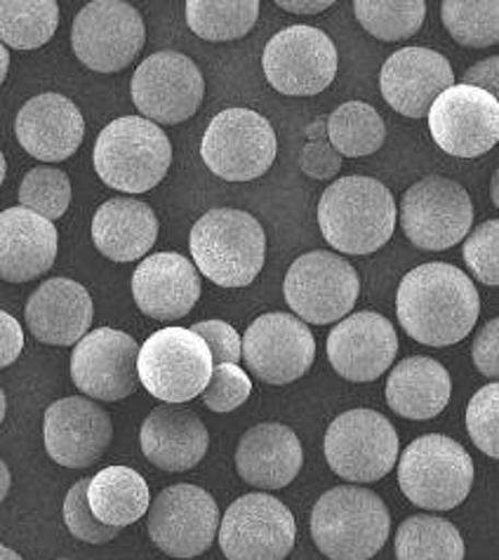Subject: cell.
I'll return each instance as SVG.
<instances>
[{
	"label": "cell",
	"mask_w": 499,
	"mask_h": 560,
	"mask_svg": "<svg viewBox=\"0 0 499 560\" xmlns=\"http://www.w3.org/2000/svg\"><path fill=\"white\" fill-rule=\"evenodd\" d=\"M304 450L290 427L257 424L247 429L236 447V471L247 486L259 490H283L300 476Z\"/></svg>",
	"instance_id": "obj_28"
},
{
	"label": "cell",
	"mask_w": 499,
	"mask_h": 560,
	"mask_svg": "<svg viewBox=\"0 0 499 560\" xmlns=\"http://www.w3.org/2000/svg\"><path fill=\"white\" fill-rule=\"evenodd\" d=\"M316 358V339L298 316L262 314L243 337V361L257 380L283 386L304 377Z\"/></svg>",
	"instance_id": "obj_17"
},
{
	"label": "cell",
	"mask_w": 499,
	"mask_h": 560,
	"mask_svg": "<svg viewBox=\"0 0 499 560\" xmlns=\"http://www.w3.org/2000/svg\"><path fill=\"white\" fill-rule=\"evenodd\" d=\"M20 147L43 163L67 161L83 144L85 120L81 108L59 92L31 97L14 118Z\"/></svg>",
	"instance_id": "obj_23"
},
{
	"label": "cell",
	"mask_w": 499,
	"mask_h": 560,
	"mask_svg": "<svg viewBox=\"0 0 499 560\" xmlns=\"http://www.w3.org/2000/svg\"><path fill=\"white\" fill-rule=\"evenodd\" d=\"M353 12L370 36L396 43L413 38L422 28L427 3L422 0H356Z\"/></svg>",
	"instance_id": "obj_36"
},
{
	"label": "cell",
	"mask_w": 499,
	"mask_h": 560,
	"mask_svg": "<svg viewBox=\"0 0 499 560\" xmlns=\"http://www.w3.org/2000/svg\"><path fill=\"white\" fill-rule=\"evenodd\" d=\"M71 206V182L59 167H34L22 179L20 208L45 217L48 222L59 220Z\"/></svg>",
	"instance_id": "obj_38"
},
{
	"label": "cell",
	"mask_w": 499,
	"mask_h": 560,
	"mask_svg": "<svg viewBox=\"0 0 499 560\" xmlns=\"http://www.w3.org/2000/svg\"><path fill=\"white\" fill-rule=\"evenodd\" d=\"M147 43L142 14L123 0H95L76 14L71 48L97 73H116L132 65Z\"/></svg>",
	"instance_id": "obj_13"
},
{
	"label": "cell",
	"mask_w": 499,
	"mask_h": 560,
	"mask_svg": "<svg viewBox=\"0 0 499 560\" xmlns=\"http://www.w3.org/2000/svg\"><path fill=\"white\" fill-rule=\"evenodd\" d=\"M132 298L153 320H179L200 298V273L179 253L151 255L135 269Z\"/></svg>",
	"instance_id": "obj_24"
},
{
	"label": "cell",
	"mask_w": 499,
	"mask_h": 560,
	"mask_svg": "<svg viewBox=\"0 0 499 560\" xmlns=\"http://www.w3.org/2000/svg\"><path fill=\"white\" fill-rule=\"evenodd\" d=\"M330 147L341 159H361L380 151L386 139V126L378 108L365 102H347L337 106L325 122Z\"/></svg>",
	"instance_id": "obj_32"
},
{
	"label": "cell",
	"mask_w": 499,
	"mask_h": 560,
	"mask_svg": "<svg viewBox=\"0 0 499 560\" xmlns=\"http://www.w3.org/2000/svg\"><path fill=\"white\" fill-rule=\"evenodd\" d=\"M24 318L28 332L43 345L71 347L88 335L95 306L81 283L71 278H50L28 298Z\"/></svg>",
	"instance_id": "obj_25"
},
{
	"label": "cell",
	"mask_w": 499,
	"mask_h": 560,
	"mask_svg": "<svg viewBox=\"0 0 499 560\" xmlns=\"http://www.w3.org/2000/svg\"><path fill=\"white\" fill-rule=\"evenodd\" d=\"M24 351V330L20 320L0 311V368L12 365Z\"/></svg>",
	"instance_id": "obj_46"
},
{
	"label": "cell",
	"mask_w": 499,
	"mask_h": 560,
	"mask_svg": "<svg viewBox=\"0 0 499 560\" xmlns=\"http://www.w3.org/2000/svg\"><path fill=\"white\" fill-rule=\"evenodd\" d=\"M253 394V380L239 365H214L206 392L200 394L202 406L217 415H227L241 408Z\"/></svg>",
	"instance_id": "obj_41"
},
{
	"label": "cell",
	"mask_w": 499,
	"mask_h": 560,
	"mask_svg": "<svg viewBox=\"0 0 499 560\" xmlns=\"http://www.w3.org/2000/svg\"><path fill=\"white\" fill-rule=\"evenodd\" d=\"M490 198H492V206L499 210V167L495 170L492 182H490Z\"/></svg>",
	"instance_id": "obj_51"
},
{
	"label": "cell",
	"mask_w": 499,
	"mask_h": 560,
	"mask_svg": "<svg viewBox=\"0 0 499 560\" xmlns=\"http://www.w3.org/2000/svg\"><path fill=\"white\" fill-rule=\"evenodd\" d=\"M302 173L311 179H333L341 170V155L323 137H311L302 149Z\"/></svg>",
	"instance_id": "obj_44"
},
{
	"label": "cell",
	"mask_w": 499,
	"mask_h": 560,
	"mask_svg": "<svg viewBox=\"0 0 499 560\" xmlns=\"http://www.w3.org/2000/svg\"><path fill=\"white\" fill-rule=\"evenodd\" d=\"M5 175H8V163H5V155H3V151H0V186H3Z\"/></svg>",
	"instance_id": "obj_53"
},
{
	"label": "cell",
	"mask_w": 499,
	"mask_h": 560,
	"mask_svg": "<svg viewBox=\"0 0 499 560\" xmlns=\"http://www.w3.org/2000/svg\"><path fill=\"white\" fill-rule=\"evenodd\" d=\"M455 85L450 61L429 48H403L384 61L380 90L384 102L405 118H427L433 102Z\"/></svg>",
	"instance_id": "obj_22"
},
{
	"label": "cell",
	"mask_w": 499,
	"mask_h": 560,
	"mask_svg": "<svg viewBox=\"0 0 499 560\" xmlns=\"http://www.w3.org/2000/svg\"><path fill=\"white\" fill-rule=\"evenodd\" d=\"M452 396L450 372L433 358L413 355L401 361L386 380V402L398 417L425 422L441 415Z\"/></svg>",
	"instance_id": "obj_30"
},
{
	"label": "cell",
	"mask_w": 499,
	"mask_h": 560,
	"mask_svg": "<svg viewBox=\"0 0 499 560\" xmlns=\"http://www.w3.org/2000/svg\"><path fill=\"white\" fill-rule=\"evenodd\" d=\"M396 560H464L455 525L436 516H410L396 530Z\"/></svg>",
	"instance_id": "obj_35"
},
{
	"label": "cell",
	"mask_w": 499,
	"mask_h": 560,
	"mask_svg": "<svg viewBox=\"0 0 499 560\" xmlns=\"http://www.w3.org/2000/svg\"><path fill=\"white\" fill-rule=\"evenodd\" d=\"M462 83L490 92L499 104V57H488L478 61V65H474L462 75Z\"/></svg>",
	"instance_id": "obj_47"
},
{
	"label": "cell",
	"mask_w": 499,
	"mask_h": 560,
	"mask_svg": "<svg viewBox=\"0 0 499 560\" xmlns=\"http://www.w3.org/2000/svg\"><path fill=\"white\" fill-rule=\"evenodd\" d=\"M472 358L483 377L499 380V316L490 318L476 335Z\"/></svg>",
	"instance_id": "obj_45"
},
{
	"label": "cell",
	"mask_w": 499,
	"mask_h": 560,
	"mask_svg": "<svg viewBox=\"0 0 499 560\" xmlns=\"http://www.w3.org/2000/svg\"><path fill=\"white\" fill-rule=\"evenodd\" d=\"M398 486L408 500L427 511L460 506L474 486V459L441 433H427L403 450Z\"/></svg>",
	"instance_id": "obj_6"
},
{
	"label": "cell",
	"mask_w": 499,
	"mask_h": 560,
	"mask_svg": "<svg viewBox=\"0 0 499 560\" xmlns=\"http://www.w3.org/2000/svg\"><path fill=\"white\" fill-rule=\"evenodd\" d=\"M10 483H12V478H10V469H8V464L0 459V502L5 500L8 497V492H10Z\"/></svg>",
	"instance_id": "obj_49"
},
{
	"label": "cell",
	"mask_w": 499,
	"mask_h": 560,
	"mask_svg": "<svg viewBox=\"0 0 499 560\" xmlns=\"http://www.w3.org/2000/svg\"><path fill=\"white\" fill-rule=\"evenodd\" d=\"M464 261L476 280L499 285V220L478 224L464 238Z\"/></svg>",
	"instance_id": "obj_42"
},
{
	"label": "cell",
	"mask_w": 499,
	"mask_h": 560,
	"mask_svg": "<svg viewBox=\"0 0 499 560\" xmlns=\"http://www.w3.org/2000/svg\"><path fill=\"white\" fill-rule=\"evenodd\" d=\"M198 273L220 288H245L267 261V233L253 214L217 208L200 217L189 236Z\"/></svg>",
	"instance_id": "obj_3"
},
{
	"label": "cell",
	"mask_w": 499,
	"mask_h": 560,
	"mask_svg": "<svg viewBox=\"0 0 499 560\" xmlns=\"http://www.w3.org/2000/svg\"><path fill=\"white\" fill-rule=\"evenodd\" d=\"M283 294L302 323L330 325L347 318L361 294V278L335 253L314 250L298 257L286 273Z\"/></svg>",
	"instance_id": "obj_11"
},
{
	"label": "cell",
	"mask_w": 499,
	"mask_h": 560,
	"mask_svg": "<svg viewBox=\"0 0 499 560\" xmlns=\"http://www.w3.org/2000/svg\"><path fill=\"white\" fill-rule=\"evenodd\" d=\"M333 5V0H276V8L292 14H321Z\"/></svg>",
	"instance_id": "obj_48"
},
{
	"label": "cell",
	"mask_w": 499,
	"mask_h": 560,
	"mask_svg": "<svg viewBox=\"0 0 499 560\" xmlns=\"http://www.w3.org/2000/svg\"><path fill=\"white\" fill-rule=\"evenodd\" d=\"M276 151L271 122L241 106L217 114L200 142L202 163L227 182L259 179L274 165Z\"/></svg>",
	"instance_id": "obj_9"
},
{
	"label": "cell",
	"mask_w": 499,
	"mask_h": 560,
	"mask_svg": "<svg viewBox=\"0 0 499 560\" xmlns=\"http://www.w3.org/2000/svg\"><path fill=\"white\" fill-rule=\"evenodd\" d=\"M441 20L464 48L483 50L499 43V0H445Z\"/></svg>",
	"instance_id": "obj_37"
},
{
	"label": "cell",
	"mask_w": 499,
	"mask_h": 560,
	"mask_svg": "<svg viewBox=\"0 0 499 560\" xmlns=\"http://www.w3.org/2000/svg\"><path fill=\"white\" fill-rule=\"evenodd\" d=\"M318 226L341 255L378 253L396 229L394 194L372 177H339L318 200Z\"/></svg>",
	"instance_id": "obj_2"
},
{
	"label": "cell",
	"mask_w": 499,
	"mask_h": 560,
	"mask_svg": "<svg viewBox=\"0 0 499 560\" xmlns=\"http://www.w3.org/2000/svg\"><path fill=\"white\" fill-rule=\"evenodd\" d=\"M43 439L53 462L67 469H85L112 445L114 422L95 400L69 396L45 410Z\"/></svg>",
	"instance_id": "obj_20"
},
{
	"label": "cell",
	"mask_w": 499,
	"mask_h": 560,
	"mask_svg": "<svg viewBox=\"0 0 499 560\" xmlns=\"http://www.w3.org/2000/svg\"><path fill=\"white\" fill-rule=\"evenodd\" d=\"M0 560H24L18 551H12V549H8L5 544H0Z\"/></svg>",
	"instance_id": "obj_52"
},
{
	"label": "cell",
	"mask_w": 499,
	"mask_h": 560,
	"mask_svg": "<svg viewBox=\"0 0 499 560\" xmlns=\"http://www.w3.org/2000/svg\"><path fill=\"white\" fill-rule=\"evenodd\" d=\"M427 118L433 142L457 159H478L499 142V104L480 88H448Z\"/></svg>",
	"instance_id": "obj_18"
},
{
	"label": "cell",
	"mask_w": 499,
	"mask_h": 560,
	"mask_svg": "<svg viewBox=\"0 0 499 560\" xmlns=\"http://www.w3.org/2000/svg\"><path fill=\"white\" fill-rule=\"evenodd\" d=\"M392 533V516L378 492L341 486L321 494L311 511V537L330 560H370Z\"/></svg>",
	"instance_id": "obj_4"
},
{
	"label": "cell",
	"mask_w": 499,
	"mask_h": 560,
	"mask_svg": "<svg viewBox=\"0 0 499 560\" xmlns=\"http://www.w3.org/2000/svg\"><path fill=\"white\" fill-rule=\"evenodd\" d=\"M8 69H10V52L3 43H0V85H3L5 75H8Z\"/></svg>",
	"instance_id": "obj_50"
},
{
	"label": "cell",
	"mask_w": 499,
	"mask_h": 560,
	"mask_svg": "<svg viewBox=\"0 0 499 560\" xmlns=\"http://www.w3.org/2000/svg\"><path fill=\"white\" fill-rule=\"evenodd\" d=\"M5 410H8V400H5L3 388H0V424H3V419H5Z\"/></svg>",
	"instance_id": "obj_54"
},
{
	"label": "cell",
	"mask_w": 499,
	"mask_h": 560,
	"mask_svg": "<svg viewBox=\"0 0 499 560\" xmlns=\"http://www.w3.org/2000/svg\"><path fill=\"white\" fill-rule=\"evenodd\" d=\"M59 233L53 222L26 208L0 212V280L28 283L53 269Z\"/></svg>",
	"instance_id": "obj_27"
},
{
	"label": "cell",
	"mask_w": 499,
	"mask_h": 560,
	"mask_svg": "<svg viewBox=\"0 0 499 560\" xmlns=\"http://www.w3.org/2000/svg\"><path fill=\"white\" fill-rule=\"evenodd\" d=\"M139 345L114 328H97L78 341L71 353V380L88 398L116 402L139 388Z\"/></svg>",
	"instance_id": "obj_19"
},
{
	"label": "cell",
	"mask_w": 499,
	"mask_h": 560,
	"mask_svg": "<svg viewBox=\"0 0 499 560\" xmlns=\"http://www.w3.org/2000/svg\"><path fill=\"white\" fill-rule=\"evenodd\" d=\"M189 330L206 341L210 353H212L214 365H224V363L239 365L243 361V337L233 330L229 323L212 318V320H202V323L192 325Z\"/></svg>",
	"instance_id": "obj_43"
},
{
	"label": "cell",
	"mask_w": 499,
	"mask_h": 560,
	"mask_svg": "<svg viewBox=\"0 0 499 560\" xmlns=\"http://www.w3.org/2000/svg\"><path fill=\"white\" fill-rule=\"evenodd\" d=\"M401 226L419 250H450L469 236L474 224V203L462 184L441 175H431L405 191Z\"/></svg>",
	"instance_id": "obj_10"
},
{
	"label": "cell",
	"mask_w": 499,
	"mask_h": 560,
	"mask_svg": "<svg viewBox=\"0 0 499 560\" xmlns=\"http://www.w3.org/2000/svg\"><path fill=\"white\" fill-rule=\"evenodd\" d=\"M217 537L227 560H286L294 549L298 525L283 502L253 492L227 509Z\"/></svg>",
	"instance_id": "obj_15"
},
{
	"label": "cell",
	"mask_w": 499,
	"mask_h": 560,
	"mask_svg": "<svg viewBox=\"0 0 499 560\" xmlns=\"http://www.w3.org/2000/svg\"><path fill=\"white\" fill-rule=\"evenodd\" d=\"M264 75L288 97H314L335 81L339 55L325 31L292 24L267 43L262 55Z\"/></svg>",
	"instance_id": "obj_12"
},
{
	"label": "cell",
	"mask_w": 499,
	"mask_h": 560,
	"mask_svg": "<svg viewBox=\"0 0 499 560\" xmlns=\"http://www.w3.org/2000/svg\"><path fill=\"white\" fill-rule=\"evenodd\" d=\"M139 445L155 469L182 474L192 471L208 455L210 433L189 408L161 406L144 419Z\"/></svg>",
	"instance_id": "obj_26"
},
{
	"label": "cell",
	"mask_w": 499,
	"mask_h": 560,
	"mask_svg": "<svg viewBox=\"0 0 499 560\" xmlns=\"http://www.w3.org/2000/svg\"><path fill=\"white\" fill-rule=\"evenodd\" d=\"M212 368L208 345L189 328L159 330L139 347V384L167 406L198 398L206 392Z\"/></svg>",
	"instance_id": "obj_7"
},
{
	"label": "cell",
	"mask_w": 499,
	"mask_h": 560,
	"mask_svg": "<svg viewBox=\"0 0 499 560\" xmlns=\"http://www.w3.org/2000/svg\"><path fill=\"white\" fill-rule=\"evenodd\" d=\"M92 163L100 179L120 194H147L173 165V144L161 126L142 116H123L100 132Z\"/></svg>",
	"instance_id": "obj_5"
},
{
	"label": "cell",
	"mask_w": 499,
	"mask_h": 560,
	"mask_svg": "<svg viewBox=\"0 0 499 560\" xmlns=\"http://www.w3.org/2000/svg\"><path fill=\"white\" fill-rule=\"evenodd\" d=\"M220 521V506L206 488L177 483L149 506V537L167 556L196 558L212 547Z\"/></svg>",
	"instance_id": "obj_16"
},
{
	"label": "cell",
	"mask_w": 499,
	"mask_h": 560,
	"mask_svg": "<svg viewBox=\"0 0 499 560\" xmlns=\"http://www.w3.org/2000/svg\"><path fill=\"white\" fill-rule=\"evenodd\" d=\"M88 486H90V478H81V480H76L71 490L67 492L65 523L76 539L102 547V544H108L112 539H116L120 535V530L118 527L104 525L102 521H97V516L92 513V509L88 504Z\"/></svg>",
	"instance_id": "obj_40"
},
{
	"label": "cell",
	"mask_w": 499,
	"mask_h": 560,
	"mask_svg": "<svg viewBox=\"0 0 499 560\" xmlns=\"http://www.w3.org/2000/svg\"><path fill=\"white\" fill-rule=\"evenodd\" d=\"M259 20L257 0H189L186 24L210 43H227L247 36Z\"/></svg>",
	"instance_id": "obj_34"
},
{
	"label": "cell",
	"mask_w": 499,
	"mask_h": 560,
	"mask_svg": "<svg viewBox=\"0 0 499 560\" xmlns=\"http://www.w3.org/2000/svg\"><path fill=\"white\" fill-rule=\"evenodd\" d=\"M398 337L392 320L374 311H358L341 318L327 337V358L347 382H374L394 365Z\"/></svg>",
	"instance_id": "obj_21"
},
{
	"label": "cell",
	"mask_w": 499,
	"mask_h": 560,
	"mask_svg": "<svg viewBox=\"0 0 499 560\" xmlns=\"http://www.w3.org/2000/svg\"><path fill=\"white\" fill-rule=\"evenodd\" d=\"M59 560H71V558H59Z\"/></svg>",
	"instance_id": "obj_55"
},
{
	"label": "cell",
	"mask_w": 499,
	"mask_h": 560,
	"mask_svg": "<svg viewBox=\"0 0 499 560\" xmlns=\"http://www.w3.org/2000/svg\"><path fill=\"white\" fill-rule=\"evenodd\" d=\"M88 504L97 521L123 530L149 511L151 492L147 480L130 466H106L90 478Z\"/></svg>",
	"instance_id": "obj_31"
},
{
	"label": "cell",
	"mask_w": 499,
	"mask_h": 560,
	"mask_svg": "<svg viewBox=\"0 0 499 560\" xmlns=\"http://www.w3.org/2000/svg\"><path fill=\"white\" fill-rule=\"evenodd\" d=\"M59 26L55 0H0V43L14 50H36L50 43Z\"/></svg>",
	"instance_id": "obj_33"
},
{
	"label": "cell",
	"mask_w": 499,
	"mask_h": 560,
	"mask_svg": "<svg viewBox=\"0 0 499 560\" xmlns=\"http://www.w3.org/2000/svg\"><path fill=\"white\" fill-rule=\"evenodd\" d=\"M130 92L142 118L155 126H177L200 108L206 78L189 55L161 50L137 67Z\"/></svg>",
	"instance_id": "obj_14"
},
{
	"label": "cell",
	"mask_w": 499,
	"mask_h": 560,
	"mask_svg": "<svg viewBox=\"0 0 499 560\" xmlns=\"http://www.w3.org/2000/svg\"><path fill=\"white\" fill-rule=\"evenodd\" d=\"M327 466L351 483H374L392 474L401 441L394 424L370 408H356L333 419L325 431Z\"/></svg>",
	"instance_id": "obj_8"
},
{
	"label": "cell",
	"mask_w": 499,
	"mask_h": 560,
	"mask_svg": "<svg viewBox=\"0 0 499 560\" xmlns=\"http://www.w3.org/2000/svg\"><path fill=\"white\" fill-rule=\"evenodd\" d=\"M90 231L104 257L128 264L149 255L159 238V217L142 200L114 198L97 208Z\"/></svg>",
	"instance_id": "obj_29"
},
{
	"label": "cell",
	"mask_w": 499,
	"mask_h": 560,
	"mask_svg": "<svg viewBox=\"0 0 499 560\" xmlns=\"http://www.w3.org/2000/svg\"><path fill=\"white\" fill-rule=\"evenodd\" d=\"M466 431L474 445L492 459H499V382L478 388L466 408Z\"/></svg>",
	"instance_id": "obj_39"
},
{
	"label": "cell",
	"mask_w": 499,
	"mask_h": 560,
	"mask_svg": "<svg viewBox=\"0 0 499 560\" xmlns=\"http://www.w3.org/2000/svg\"><path fill=\"white\" fill-rule=\"evenodd\" d=\"M480 314L474 280L445 261L405 273L396 294V316L405 335L425 347H452L469 337Z\"/></svg>",
	"instance_id": "obj_1"
}]
</instances>
